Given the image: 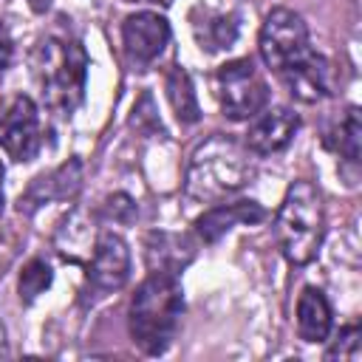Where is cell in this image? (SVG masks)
I'll return each mask as SVG.
<instances>
[{
	"label": "cell",
	"mask_w": 362,
	"mask_h": 362,
	"mask_svg": "<svg viewBox=\"0 0 362 362\" xmlns=\"http://www.w3.org/2000/svg\"><path fill=\"white\" fill-rule=\"evenodd\" d=\"M88 286L96 294L119 291L130 277V249L119 232H99L96 246L88 257Z\"/></svg>",
	"instance_id": "cell-8"
},
{
	"label": "cell",
	"mask_w": 362,
	"mask_h": 362,
	"mask_svg": "<svg viewBox=\"0 0 362 362\" xmlns=\"http://www.w3.org/2000/svg\"><path fill=\"white\" fill-rule=\"evenodd\" d=\"M266 218V209L257 201H235V204H212L204 215L195 218V235L204 243L221 240L235 223H260Z\"/></svg>",
	"instance_id": "cell-13"
},
{
	"label": "cell",
	"mask_w": 362,
	"mask_h": 362,
	"mask_svg": "<svg viewBox=\"0 0 362 362\" xmlns=\"http://www.w3.org/2000/svg\"><path fill=\"white\" fill-rule=\"evenodd\" d=\"M3 178H6V167L0 161V215H3V206H6V192H3Z\"/></svg>",
	"instance_id": "cell-27"
},
{
	"label": "cell",
	"mask_w": 362,
	"mask_h": 362,
	"mask_svg": "<svg viewBox=\"0 0 362 362\" xmlns=\"http://www.w3.org/2000/svg\"><path fill=\"white\" fill-rule=\"evenodd\" d=\"M334 328V311L322 288L305 286L297 297V334L303 342H325Z\"/></svg>",
	"instance_id": "cell-14"
},
{
	"label": "cell",
	"mask_w": 362,
	"mask_h": 362,
	"mask_svg": "<svg viewBox=\"0 0 362 362\" xmlns=\"http://www.w3.org/2000/svg\"><path fill=\"white\" fill-rule=\"evenodd\" d=\"M54 246H57V252H59L65 260H71V263L88 260L90 252H93V246H96V235H93V229H90V221H88L82 212H71V215L59 223V229H57V235H54Z\"/></svg>",
	"instance_id": "cell-16"
},
{
	"label": "cell",
	"mask_w": 362,
	"mask_h": 362,
	"mask_svg": "<svg viewBox=\"0 0 362 362\" xmlns=\"http://www.w3.org/2000/svg\"><path fill=\"white\" fill-rule=\"evenodd\" d=\"M28 6H31V11L42 14V11H48V8H51V0H28Z\"/></svg>",
	"instance_id": "cell-25"
},
{
	"label": "cell",
	"mask_w": 362,
	"mask_h": 362,
	"mask_svg": "<svg viewBox=\"0 0 362 362\" xmlns=\"http://www.w3.org/2000/svg\"><path fill=\"white\" fill-rule=\"evenodd\" d=\"M215 93L223 116L232 122L252 119L269 105V85L252 57L223 62L215 71Z\"/></svg>",
	"instance_id": "cell-5"
},
{
	"label": "cell",
	"mask_w": 362,
	"mask_h": 362,
	"mask_svg": "<svg viewBox=\"0 0 362 362\" xmlns=\"http://www.w3.org/2000/svg\"><path fill=\"white\" fill-rule=\"evenodd\" d=\"M274 232L280 252L291 266H308L317 260L325 240V206L311 181L300 178L286 189L274 218Z\"/></svg>",
	"instance_id": "cell-4"
},
{
	"label": "cell",
	"mask_w": 362,
	"mask_h": 362,
	"mask_svg": "<svg viewBox=\"0 0 362 362\" xmlns=\"http://www.w3.org/2000/svg\"><path fill=\"white\" fill-rule=\"evenodd\" d=\"M42 147L40 136V107L31 96H14L11 105L0 113V150L17 161L25 164L37 158Z\"/></svg>",
	"instance_id": "cell-7"
},
{
	"label": "cell",
	"mask_w": 362,
	"mask_h": 362,
	"mask_svg": "<svg viewBox=\"0 0 362 362\" xmlns=\"http://www.w3.org/2000/svg\"><path fill=\"white\" fill-rule=\"evenodd\" d=\"M167 99L181 124H195L201 119V105L192 88V79L181 65H173L167 71Z\"/></svg>",
	"instance_id": "cell-18"
},
{
	"label": "cell",
	"mask_w": 362,
	"mask_h": 362,
	"mask_svg": "<svg viewBox=\"0 0 362 362\" xmlns=\"http://www.w3.org/2000/svg\"><path fill=\"white\" fill-rule=\"evenodd\" d=\"M255 178L252 150L232 136H209L189 161L187 170V195L201 204H218L221 198L243 189Z\"/></svg>",
	"instance_id": "cell-3"
},
{
	"label": "cell",
	"mask_w": 362,
	"mask_h": 362,
	"mask_svg": "<svg viewBox=\"0 0 362 362\" xmlns=\"http://www.w3.org/2000/svg\"><path fill=\"white\" fill-rule=\"evenodd\" d=\"M11 57H14V42H11V34H8L6 23L0 20V79H3V74L8 71Z\"/></svg>",
	"instance_id": "cell-24"
},
{
	"label": "cell",
	"mask_w": 362,
	"mask_h": 362,
	"mask_svg": "<svg viewBox=\"0 0 362 362\" xmlns=\"http://www.w3.org/2000/svg\"><path fill=\"white\" fill-rule=\"evenodd\" d=\"M105 209L113 221H122V223H130L136 218V201L127 195V192H113L107 201H105Z\"/></svg>",
	"instance_id": "cell-23"
},
{
	"label": "cell",
	"mask_w": 362,
	"mask_h": 362,
	"mask_svg": "<svg viewBox=\"0 0 362 362\" xmlns=\"http://www.w3.org/2000/svg\"><path fill=\"white\" fill-rule=\"evenodd\" d=\"M277 79L286 85V90L297 102H305V105H314L334 93V68L317 51H308V57H303L294 68L283 71Z\"/></svg>",
	"instance_id": "cell-12"
},
{
	"label": "cell",
	"mask_w": 362,
	"mask_h": 362,
	"mask_svg": "<svg viewBox=\"0 0 362 362\" xmlns=\"http://www.w3.org/2000/svg\"><path fill=\"white\" fill-rule=\"evenodd\" d=\"M181 314H184V288L178 274L150 269V274L139 283L127 308V328L139 351L147 356L164 354L178 334Z\"/></svg>",
	"instance_id": "cell-1"
},
{
	"label": "cell",
	"mask_w": 362,
	"mask_h": 362,
	"mask_svg": "<svg viewBox=\"0 0 362 362\" xmlns=\"http://www.w3.org/2000/svg\"><path fill=\"white\" fill-rule=\"evenodd\" d=\"M51 280H54V272H51V266L42 260V257H31L25 266H23V272H20V280H17V291H20V300L28 305V303H34L48 286H51Z\"/></svg>",
	"instance_id": "cell-20"
},
{
	"label": "cell",
	"mask_w": 362,
	"mask_h": 362,
	"mask_svg": "<svg viewBox=\"0 0 362 362\" xmlns=\"http://www.w3.org/2000/svg\"><path fill=\"white\" fill-rule=\"evenodd\" d=\"M31 76L51 113L71 116L85 99L88 54L76 40L45 37L31 48Z\"/></svg>",
	"instance_id": "cell-2"
},
{
	"label": "cell",
	"mask_w": 362,
	"mask_h": 362,
	"mask_svg": "<svg viewBox=\"0 0 362 362\" xmlns=\"http://www.w3.org/2000/svg\"><path fill=\"white\" fill-rule=\"evenodd\" d=\"M124 3H161V6H167V3H173V0H124Z\"/></svg>",
	"instance_id": "cell-28"
},
{
	"label": "cell",
	"mask_w": 362,
	"mask_h": 362,
	"mask_svg": "<svg viewBox=\"0 0 362 362\" xmlns=\"http://www.w3.org/2000/svg\"><path fill=\"white\" fill-rule=\"evenodd\" d=\"M325 147L334 150L339 158H345L348 164H359V156H362V116H359V107H348L342 113V119L325 133Z\"/></svg>",
	"instance_id": "cell-17"
},
{
	"label": "cell",
	"mask_w": 362,
	"mask_h": 362,
	"mask_svg": "<svg viewBox=\"0 0 362 362\" xmlns=\"http://www.w3.org/2000/svg\"><path fill=\"white\" fill-rule=\"evenodd\" d=\"M79 189H82V161L79 158H68L57 170L37 175L28 184V189L20 195L17 209L25 212V215H31L42 204H51V201H74L79 195Z\"/></svg>",
	"instance_id": "cell-11"
},
{
	"label": "cell",
	"mask_w": 362,
	"mask_h": 362,
	"mask_svg": "<svg viewBox=\"0 0 362 362\" xmlns=\"http://www.w3.org/2000/svg\"><path fill=\"white\" fill-rule=\"evenodd\" d=\"M257 51H260V59L266 62V68L274 71L277 76L283 71L294 68L311 51L305 20L286 6L272 8L263 17V25L257 34Z\"/></svg>",
	"instance_id": "cell-6"
},
{
	"label": "cell",
	"mask_w": 362,
	"mask_h": 362,
	"mask_svg": "<svg viewBox=\"0 0 362 362\" xmlns=\"http://www.w3.org/2000/svg\"><path fill=\"white\" fill-rule=\"evenodd\" d=\"M195 40L201 45V51H223L232 48V42L238 40V17L235 14H204L201 23H192Z\"/></svg>",
	"instance_id": "cell-19"
},
{
	"label": "cell",
	"mask_w": 362,
	"mask_h": 362,
	"mask_svg": "<svg viewBox=\"0 0 362 362\" xmlns=\"http://www.w3.org/2000/svg\"><path fill=\"white\" fill-rule=\"evenodd\" d=\"M8 356V337H6V325L0 322V359Z\"/></svg>",
	"instance_id": "cell-26"
},
{
	"label": "cell",
	"mask_w": 362,
	"mask_h": 362,
	"mask_svg": "<svg viewBox=\"0 0 362 362\" xmlns=\"http://www.w3.org/2000/svg\"><path fill=\"white\" fill-rule=\"evenodd\" d=\"M359 351H362V328H359V322H348V325L339 328V337L325 351V359L359 362Z\"/></svg>",
	"instance_id": "cell-21"
},
{
	"label": "cell",
	"mask_w": 362,
	"mask_h": 362,
	"mask_svg": "<svg viewBox=\"0 0 362 362\" xmlns=\"http://www.w3.org/2000/svg\"><path fill=\"white\" fill-rule=\"evenodd\" d=\"M130 124L144 130V133H153V130H164L161 127V119L156 116V107H153V96L150 93H141V99L133 105V116H130Z\"/></svg>",
	"instance_id": "cell-22"
},
{
	"label": "cell",
	"mask_w": 362,
	"mask_h": 362,
	"mask_svg": "<svg viewBox=\"0 0 362 362\" xmlns=\"http://www.w3.org/2000/svg\"><path fill=\"white\" fill-rule=\"evenodd\" d=\"M297 130H300V116L291 107H286V105L269 107L266 105L257 116H252L243 144L252 150V156H274L288 147V141L294 139Z\"/></svg>",
	"instance_id": "cell-10"
},
{
	"label": "cell",
	"mask_w": 362,
	"mask_h": 362,
	"mask_svg": "<svg viewBox=\"0 0 362 362\" xmlns=\"http://www.w3.org/2000/svg\"><path fill=\"white\" fill-rule=\"evenodd\" d=\"M170 42V23L158 11H136L122 23V45L133 65H150Z\"/></svg>",
	"instance_id": "cell-9"
},
{
	"label": "cell",
	"mask_w": 362,
	"mask_h": 362,
	"mask_svg": "<svg viewBox=\"0 0 362 362\" xmlns=\"http://www.w3.org/2000/svg\"><path fill=\"white\" fill-rule=\"evenodd\" d=\"M144 257H147V266L150 269L178 274L195 257V249H192V243L184 235L150 232L147 240H144Z\"/></svg>",
	"instance_id": "cell-15"
}]
</instances>
